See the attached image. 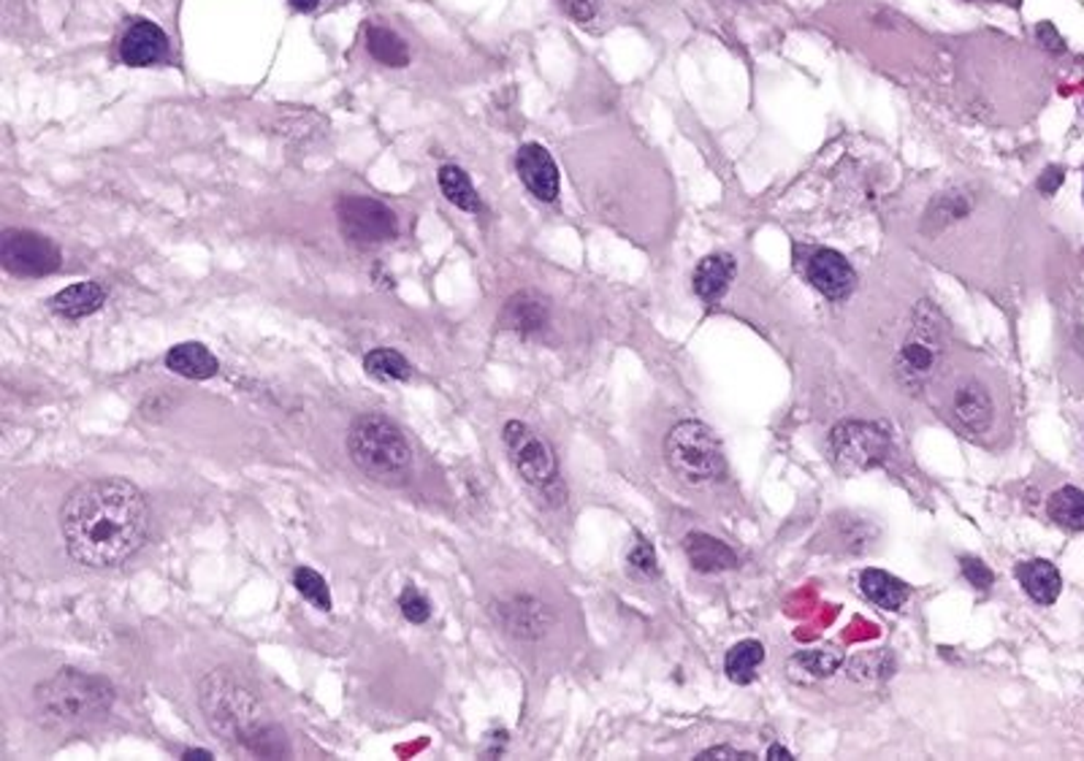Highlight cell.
Returning a JSON list of instances; mask_svg holds the SVG:
<instances>
[{
	"label": "cell",
	"mask_w": 1084,
	"mask_h": 761,
	"mask_svg": "<svg viewBox=\"0 0 1084 761\" xmlns=\"http://www.w3.org/2000/svg\"><path fill=\"white\" fill-rule=\"evenodd\" d=\"M149 507L123 477H98L74 488L60 507V537L68 556L88 569H112L144 547Z\"/></svg>",
	"instance_id": "cell-1"
},
{
	"label": "cell",
	"mask_w": 1084,
	"mask_h": 761,
	"mask_svg": "<svg viewBox=\"0 0 1084 761\" xmlns=\"http://www.w3.org/2000/svg\"><path fill=\"white\" fill-rule=\"evenodd\" d=\"M199 705L210 729L228 746L261 759L291 753L285 729L269 716L261 696L230 670H212L201 678Z\"/></svg>",
	"instance_id": "cell-2"
},
{
	"label": "cell",
	"mask_w": 1084,
	"mask_h": 761,
	"mask_svg": "<svg viewBox=\"0 0 1084 761\" xmlns=\"http://www.w3.org/2000/svg\"><path fill=\"white\" fill-rule=\"evenodd\" d=\"M348 455L366 477L377 482H405L413 469V447L405 431L385 414H359L348 429Z\"/></svg>",
	"instance_id": "cell-3"
},
{
	"label": "cell",
	"mask_w": 1084,
	"mask_h": 761,
	"mask_svg": "<svg viewBox=\"0 0 1084 761\" xmlns=\"http://www.w3.org/2000/svg\"><path fill=\"white\" fill-rule=\"evenodd\" d=\"M38 716L52 726H74L103 716L114 702L109 680L79 670H60L55 678L36 685L33 694Z\"/></svg>",
	"instance_id": "cell-4"
},
{
	"label": "cell",
	"mask_w": 1084,
	"mask_h": 761,
	"mask_svg": "<svg viewBox=\"0 0 1084 761\" xmlns=\"http://www.w3.org/2000/svg\"><path fill=\"white\" fill-rule=\"evenodd\" d=\"M665 458L689 486H708L724 475V453L716 434L700 420H680L665 440Z\"/></svg>",
	"instance_id": "cell-5"
},
{
	"label": "cell",
	"mask_w": 1084,
	"mask_h": 761,
	"mask_svg": "<svg viewBox=\"0 0 1084 761\" xmlns=\"http://www.w3.org/2000/svg\"><path fill=\"white\" fill-rule=\"evenodd\" d=\"M944 359V326L941 315L930 307V302H922L914 313V322L908 328L901 353L895 361L897 383L905 390L916 394L927 379L936 374L938 363Z\"/></svg>",
	"instance_id": "cell-6"
},
{
	"label": "cell",
	"mask_w": 1084,
	"mask_h": 761,
	"mask_svg": "<svg viewBox=\"0 0 1084 761\" xmlns=\"http://www.w3.org/2000/svg\"><path fill=\"white\" fill-rule=\"evenodd\" d=\"M829 450L844 472L876 469L890 455L892 442L881 425L865 420H844L829 431Z\"/></svg>",
	"instance_id": "cell-7"
},
{
	"label": "cell",
	"mask_w": 1084,
	"mask_h": 761,
	"mask_svg": "<svg viewBox=\"0 0 1084 761\" xmlns=\"http://www.w3.org/2000/svg\"><path fill=\"white\" fill-rule=\"evenodd\" d=\"M334 212H337L342 236L355 241V245H383V241L396 239V234H399L396 212L385 206L383 201L369 198V195H342Z\"/></svg>",
	"instance_id": "cell-8"
},
{
	"label": "cell",
	"mask_w": 1084,
	"mask_h": 761,
	"mask_svg": "<svg viewBox=\"0 0 1084 761\" xmlns=\"http://www.w3.org/2000/svg\"><path fill=\"white\" fill-rule=\"evenodd\" d=\"M501 442H505L510 464L516 466L523 482L534 488H545L556 480V453L532 425L521 423V420H507L505 429H501Z\"/></svg>",
	"instance_id": "cell-9"
},
{
	"label": "cell",
	"mask_w": 1084,
	"mask_h": 761,
	"mask_svg": "<svg viewBox=\"0 0 1084 761\" xmlns=\"http://www.w3.org/2000/svg\"><path fill=\"white\" fill-rule=\"evenodd\" d=\"M0 263L14 276L55 274L63 263V252L49 236L27 228H5L0 234Z\"/></svg>",
	"instance_id": "cell-10"
},
{
	"label": "cell",
	"mask_w": 1084,
	"mask_h": 761,
	"mask_svg": "<svg viewBox=\"0 0 1084 761\" xmlns=\"http://www.w3.org/2000/svg\"><path fill=\"white\" fill-rule=\"evenodd\" d=\"M803 274L829 302H844L857 287V274L851 269V263L840 252L827 250V247H818V250L809 252V258L803 263Z\"/></svg>",
	"instance_id": "cell-11"
},
{
	"label": "cell",
	"mask_w": 1084,
	"mask_h": 761,
	"mask_svg": "<svg viewBox=\"0 0 1084 761\" xmlns=\"http://www.w3.org/2000/svg\"><path fill=\"white\" fill-rule=\"evenodd\" d=\"M516 169L521 182L527 184L529 193L538 201H545V204H553L558 198V190H562V177H558V166L556 160L551 158L542 144H523L516 155Z\"/></svg>",
	"instance_id": "cell-12"
},
{
	"label": "cell",
	"mask_w": 1084,
	"mask_h": 761,
	"mask_svg": "<svg viewBox=\"0 0 1084 761\" xmlns=\"http://www.w3.org/2000/svg\"><path fill=\"white\" fill-rule=\"evenodd\" d=\"M166 52H169V38L160 31V25L149 20H136L120 42V57L131 68L155 66L163 60Z\"/></svg>",
	"instance_id": "cell-13"
},
{
	"label": "cell",
	"mask_w": 1084,
	"mask_h": 761,
	"mask_svg": "<svg viewBox=\"0 0 1084 761\" xmlns=\"http://www.w3.org/2000/svg\"><path fill=\"white\" fill-rule=\"evenodd\" d=\"M551 320V304L538 291H521L505 302L499 313V326L505 331L521 333V337H532L540 333Z\"/></svg>",
	"instance_id": "cell-14"
},
{
	"label": "cell",
	"mask_w": 1084,
	"mask_h": 761,
	"mask_svg": "<svg viewBox=\"0 0 1084 761\" xmlns=\"http://www.w3.org/2000/svg\"><path fill=\"white\" fill-rule=\"evenodd\" d=\"M684 553L689 558L691 569L702 575L726 572V569L737 567V553L722 539L711 537L705 532H691L684 539Z\"/></svg>",
	"instance_id": "cell-15"
},
{
	"label": "cell",
	"mask_w": 1084,
	"mask_h": 761,
	"mask_svg": "<svg viewBox=\"0 0 1084 761\" xmlns=\"http://www.w3.org/2000/svg\"><path fill=\"white\" fill-rule=\"evenodd\" d=\"M951 409H955V418L960 420V425H966L973 434H984L993 423V399H990L987 388L976 379H968L957 388L955 401H951Z\"/></svg>",
	"instance_id": "cell-16"
},
{
	"label": "cell",
	"mask_w": 1084,
	"mask_h": 761,
	"mask_svg": "<svg viewBox=\"0 0 1084 761\" xmlns=\"http://www.w3.org/2000/svg\"><path fill=\"white\" fill-rule=\"evenodd\" d=\"M163 363L171 374L184 379H195V383L217 377V372H221V361H217V355L201 342L174 344V348L166 353Z\"/></svg>",
	"instance_id": "cell-17"
},
{
	"label": "cell",
	"mask_w": 1084,
	"mask_h": 761,
	"mask_svg": "<svg viewBox=\"0 0 1084 761\" xmlns=\"http://www.w3.org/2000/svg\"><path fill=\"white\" fill-rule=\"evenodd\" d=\"M497 615L505 632L518 639H534L545 632V610L532 597H512L507 602H499Z\"/></svg>",
	"instance_id": "cell-18"
},
{
	"label": "cell",
	"mask_w": 1084,
	"mask_h": 761,
	"mask_svg": "<svg viewBox=\"0 0 1084 761\" xmlns=\"http://www.w3.org/2000/svg\"><path fill=\"white\" fill-rule=\"evenodd\" d=\"M844 665V650L835 645H824V648L800 650L787 661V674L794 683H816V680L829 678Z\"/></svg>",
	"instance_id": "cell-19"
},
{
	"label": "cell",
	"mask_w": 1084,
	"mask_h": 761,
	"mask_svg": "<svg viewBox=\"0 0 1084 761\" xmlns=\"http://www.w3.org/2000/svg\"><path fill=\"white\" fill-rule=\"evenodd\" d=\"M1017 580L1025 588L1036 604H1054L1060 591H1063V578H1060L1058 567L1047 558H1034V561H1023L1017 567Z\"/></svg>",
	"instance_id": "cell-20"
},
{
	"label": "cell",
	"mask_w": 1084,
	"mask_h": 761,
	"mask_svg": "<svg viewBox=\"0 0 1084 761\" xmlns=\"http://www.w3.org/2000/svg\"><path fill=\"white\" fill-rule=\"evenodd\" d=\"M106 302V291L98 282H77V285H68L57 293L49 302L52 313L66 317V320H82L92 313L103 307Z\"/></svg>",
	"instance_id": "cell-21"
},
{
	"label": "cell",
	"mask_w": 1084,
	"mask_h": 761,
	"mask_svg": "<svg viewBox=\"0 0 1084 761\" xmlns=\"http://www.w3.org/2000/svg\"><path fill=\"white\" fill-rule=\"evenodd\" d=\"M735 258L726 255V252H716V255H708L705 261H700V266L695 269V293L702 298V302L713 304L730 291L732 280H735Z\"/></svg>",
	"instance_id": "cell-22"
},
{
	"label": "cell",
	"mask_w": 1084,
	"mask_h": 761,
	"mask_svg": "<svg viewBox=\"0 0 1084 761\" xmlns=\"http://www.w3.org/2000/svg\"><path fill=\"white\" fill-rule=\"evenodd\" d=\"M859 588L881 610H901L911 597V588L884 569H865L859 575Z\"/></svg>",
	"instance_id": "cell-23"
},
{
	"label": "cell",
	"mask_w": 1084,
	"mask_h": 761,
	"mask_svg": "<svg viewBox=\"0 0 1084 761\" xmlns=\"http://www.w3.org/2000/svg\"><path fill=\"white\" fill-rule=\"evenodd\" d=\"M765 661V645L759 639H743L732 645L724 656V672L732 683L748 685L757 678L759 665Z\"/></svg>",
	"instance_id": "cell-24"
},
{
	"label": "cell",
	"mask_w": 1084,
	"mask_h": 761,
	"mask_svg": "<svg viewBox=\"0 0 1084 761\" xmlns=\"http://www.w3.org/2000/svg\"><path fill=\"white\" fill-rule=\"evenodd\" d=\"M1047 515L1069 532H1084V491L1074 486L1058 488L1047 501Z\"/></svg>",
	"instance_id": "cell-25"
},
{
	"label": "cell",
	"mask_w": 1084,
	"mask_h": 761,
	"mask_svg": "<svg viewBox=\"0 0 1084 761\" xmlns=\"http://www.w3.org/2000/svg\"><path fill=\"white\" fill-rule=\"evenodd\" d=\"M437 182H440L442 195L461 212H481V195H477L475 184L470 182V177L459 169V166H442L440 174H437Z\"/></svg>",
	"instance_id": "cell-26"
},
{
	"label": "cell",
	"mask_w": 1084,
	"mask_h": 761,
	"mask_svg": "<svg viewBox=\"0 0 1084 761\" xmlns=\"http://www.w3.org/2000/svg\"><path fill=\"white\" fill-rule=\"evenodd\" d=\"M366 49L369 55L377 63L391 68H405L409 66V49L405 44V38L399 33L388 31V27L372 25L366 31Z\"/></svg>",
	"instance_id": "cell-27"
},
{
	"label": "cell",
	"mask_w": 1084,
	"mask_h": 761,
	"mask_svg": "<svg viewBox=\"0 0 1084 761\" xmlns=\"http://www.w3.org/2000/svg\"><path fill=\"white\" fill-rule=\"evenodd\" d=\"M363 368H366L369 377L383 379V383H407L413 377V366L399 350L391 348H377L363 359Z\"/></svg>",
	"instance_id": "cell-28"
},
{
	"label": "cell",
	"mask_w": 1084,
	"mask_h": 761,
	"mask_svg": "<svg viewBox=\"0 0 1084 761\" xmlns=\"http://www.w3.org/2000/svg\"><path fill=\"white\" fill-rule=\"evenodd\" d=\"M876 537H879V529L870 521H859L855 515H844L835 526V539L844 550L849 553H865L876 545Z\"/></svg>",
	"instance_id": "cell-29"
},
{
	"label": "cell",
	"mask_w": 1084,
	"mask_h": 761,
	"mask_svg": "<svg viewBox=\"0 0 1084 761\" xmlns=\"http://www.w3.org/2000/svg\"><path fill=\"white\" fill-rule=\"evenodd\" d=\"M293 586L296 591L313 604L320 613H328L331 610V591H328V582L320 572H315L313 567H296L293 569Z\"/></svg>",
	"instance_id": "cell-30"
},
{
	"label": "cell",
	"mask_w": 1084,
	"mask_h": 761,
	"mask_svg": "<svg viewBox=\"0 0 1084 761\" xmlns=\"http://www.w3.org/2000/svg\"><path fill=\"white\" fill-rule=\"evenodd\" d=\"M895 672V661L887 650H876V654H862L849 661V678L859 683H879V680L890 678Z\"/></svg>",
	"instance_id": "cell-31"
},
{
	"label": "cell",
	"mask_w": 1084,
	"mask_h": 761,
	"mask_svg": "<svg viewBox=\"0 0 1084 761\" xmlns=\"http://www.w3.org/2000/svg\"><path fill=\"white\" fill-rule=\"evenodd\" d=\"M399 607H402V615H405L409 624H426V621L431 618L429 599H426L424 593H420L418 588L413 586V582H409L405 591L399 593Z\"/></svg>",
	"instance_id": "cell-32"
},
{
	"label": "cell",
	"mask_w": 1084,
	"mask_h": 761,
	"mask_svg": "<svg viewBox=\"0 0 1084 761\" xmlns=\"http://www.w3.org/2000/svg\"><path fill=\"white\" fill-rule=\"evenodd\" d=\"M960 572H962V578H966L973 588H976V591H990V588H993V582H995L993 569H990L987 564L982 561V558L962 556L960 558Z\"/></svg>",
	"instance_id": "cell-33"
},
{
	"label": "cell",
	"mask_w": 1084,
	"mask_h": 761,
	"mask_svg": "<svg viewBox=\"0 0 1084 761\" xmlns=\"http://www.w3.org/2000/svg\"><path fill=\"white\" fill-rule=\"evenodd\" d=\"M630 567L637 575H645V578L656 575V553L648 539L637 537V542H634V547L630 550Z\"/></svg>",
	"instance_id": "cell-34"
},
{
	"label": "cell",
	"mask_w": 1084,
	"mask_h": 761,
	"mask_svg": "<svg viewBox=\"0 0 1084 761\" xmlns=\"http://www.w3.org/2000/svg\"><path fill=\"white\" fill-rule=\"evenodd\" d=\"M599 0H564V11L573 16L575 22H591L597 16Z\"/></svg>",
	"instance_id": "cell-35"
},
{
	"label": "cell",
	"mask_w": 1084,
	"mask_h": 761,
	"mask_svg": "<svg viewBox=\"0 0 1084 761\" xmlns=\"http://www.w3.org/2000/svg\"><path fill=\"white\" fill-rule=\"evenodd\" d=\"M1036 38H1039V44L1047 46L1049 52H1065L1063 36L1054 31L1052 22H1039V27H1036Z\"/></svg>",
	"instance_id": "cell-36"
},
{
	"label": "cell",
	"mask_w": 1084,
	"mask_h": 761,
	"mask_svg": "<svg viewBox=\"0 0 1084 761\" xmlns=\"http://www.w3.org/2000/svg\"><path fill=\"white\" fill-rule=\"evenodd\" d=\"M697 759H705V761H711V759H757L754 757L752 751H737V748H730V746H713V748H708V751H702V753H697Z\"/></svg>",
	"instance_id": "cell-37"
},
{
	"label": "cell",
	"mask_w": 1084,
	"mask_h": 761,
	"mask_svg": "<svg viewBox=\"0 0 1084 761\" xmlns=\"http://www.w3.org/2000/svg\"><path fill=\"white\" fill-rule=\"evenodd\" d=\"M1063 180H1065L1063 169H1060V166H1049V169L1039 177V190L1043 195H1054L1060 190V184H1063Z\"/></svg>",
	"instance_id": "cell-38"
},
{
	"label": "cell",
	"mask_w": 1084,
	"mask_h": 761,
	"mask_svg": "<svg viewBox=\"0 0 1084 761\" xmlns=\"http://www.w3.org/2000/svg\"><path fill=\"white\" fill-rule=\"evenodd\" d=\"M768 759H772V761H783V759H787V761H792V753H789L787 748H781V746H770Z\"/></svg>",
	"instance_id": "cell-39"
},
{
	"label": "cell",
	"mask_w": 1084,
	"mask_h": 761,
	"mask_svg": "<svg viewBox=\"0 0 1084 761\" xmlns=\"http://www.w3.org/2000/svg\"><path fill=\"white\" fill-rule=\"evenodd\" d=\"M317 3H320V0H291L293 9H298V11H313Z\"/></svg>",
	"instance_id": "cell-40"
},
{
	"label": "cell",
	"mask_w": 1084,
	"mask_h": 761,
	"mask_svg": "<svg viewBox=\"0 0 1084 761\" xmlns=\"http://www.w3.org/2000/svg\"><path fill=\"white\" fill-rule=\"evenodd\" d=\"M182 759H212V753L210 751H195V748H188V751L182 753Z\"/></svg>",
	"instance_id": "cell-41"
}]
</instances>
